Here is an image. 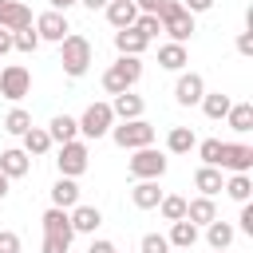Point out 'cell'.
<instances>
[{
	"label": "cell",
	"mask_w": 253,
	"mask_h": 253,
	"mask_svg": "<svg viewBox=\"0 0 253 253\" xmlns=\"http://www.w3.org/2000/svg\"><path fill=\"white\" fill-rule=\"evenodd\" d=\"M91 59H95L91 40H87V36H79V32H67V36H63V43H59V63H63V75H71V79L87 75Z\"/></svg>",
	"instance_id": "1"
},
{
	"label": "cell",
	"mask_w": 253,
	"mask_h": 253,
	"mask_svg": "<svg viewBox=\"0 0 253 253\" xmlns=\"http://www.w3.org/2000/svg\"><path fill=\"white\" fill-rule=\"evenodd\" d=\"M138 79H142V59L119 55V59L103 71V91H107V95H123V91H134Z\"/></svg>",
	"instance_id": "2"
},
{
	"label": "cell",
	"mask_w": 253,
	"mask_h": 253,
	"mask_svg": "<svg viewBox=\"0 0 253 253\" xmlns=\"http://www.w3.org/2000/svg\"><path fill=\"white\" fill-rule=\"evenodd\" d=\"M158 24H162V32L170 36V43H186V40L198 32V28H194V16L182 8V0H162Z\"/></svg>",
	"instance_id": "3"
},
{
	"label": "cell",
	"mask_w": 253,
	"mask_h": 253,
	"mask_svg": "<svg viewBox=\"0 0 253 253\" xmlns=\"http://www.w3.org/2000/svg\"><path fill=\"white\" fill-rule=\"evenodd\" d=\"M166 154L162 150H154V146H142V150H130V158H126V174L134 178V182H158L162 174H166Z\"/></svg>",
	"instance_id": "4"
},
{
	"label": "cell",
	"mask_w": 253,
	"mask_h": 253,
	"mask_svg": "<svg viewBox=\"0 0 253 253\" xmlns=\"http://www.w3.org/2000/svg\"><path fill=\"white\" fill-rule=\"evenodd\" d=\"M154 126L146 123V119H130V123H115L111 126V138H115V146H123V150H142V146H154Z\"/></svg>",
	"instance_id": "5"
},
{
	"label": "cell",
	"mask_w": 253,
	"mask_h": 253,
	"mask_svg": "<svg viewBox=\"0 0 253 253\" xmlns=\"http://www.w3.org/2000/svg\"><path fill=\"white\" fill-rule=\"evenodd\" d=\"M87 166H91V146H87L83 138L59 146V154H55V170H59V178H79Z\"/></svg>",
	"instance_id": "6"
},
{
	"label": "cell",
	"mask_w": 253,
	"mask_h": 253,
	"mask_svg": "<svg viewBox=\"0 0 253 253\" xmlns=\"http://www.w3.org/2000/svg\"><path fill=\"white\" fill-rule=\"evenodd\" d=\"M79 134H83V142L87 138H107L111 134V126H115V115H111V103H91L79 119Z\"/></svg>",
	"instance_id": "7"
},
{
	"label": "cell",
	"mask_w": 253,
	"mask_h": 253,
	"mask_svg": "<svg viewBox=\"0 0 253 253\" xmlns=\"http://www.w3.org/2000/svg\"><path fill=\"white\" fill-rule=\"evenodd\" d=\"M0 95L8 103H20L24 95H32V71L24 63H4L0 67Z\"/></svg>",
	"instance_id": "8"
},
{
	"label": "cell",
	"mask_w": 253,
	"mask_h": 253,
	"mask_svg": "<svg viewBox=\"0 0 253 253\" xmlns=\"http://www.w3.org/2000/svg\"><path fill=\"white\" fill-rule=\"evenodd\" d=\"M217 170H229V174H249V170H253V146H245V142H221Z\"/></svg>",
	"instance_id": "9"
},
{
	"label": "cell",
	"mask_w": 253,
	"mask_h": 253,
	"mask_svg": "<svg viewBox=\"0 0 253 253\" xmlns=\"http://www.w3.org/2000/svg\"><path fill=\"white\" fill-rule=\"evenodd\" d=\"M32 28H36V36H40V43L47 40V43H63V36L71 32V24H67V16L63 12H43V16H36L32 20Z\"/></svg>",
	"instance_id": "10"
},
{
	"label": "cell",
	"mask_w": 253,
	"mask_h": 253,
	"mask_svg": "<svg viewBox=\"0 0 253 253\" xmlns=\"http://www.w3.org/2000/svg\"><path fill=\"white\" fill-rule=\"evenodd\" d=\"M202 95H206V79L198 71H178V83H174L178 107H194V103H202Z\"/></svg>",
	"instance_id": "11"
},
{
	"label": "cell",
	"mask_w": 253,
	"mask_h": 253,
	"mask_svg": "<svg viewBox=\"0 0 253 253\" xmlns=\"http://www.w3.org/2000/svg\"><path fill=\"white\" fill-rule=\"evenodd\" d=\"M0 28H4V32L32 28V8H28L24 0H0Z\"/></svg>",
	"instance_id": "12"
},
{
	"label": "cell",
	"mask_w": 253,
	"mask_h": 253,
	"mask_svg": "<svg viewBox=\"0 0 253 253\" xmlns=\"http://www.w3.org/2000/svg\"><path fill=\"white\" fill-rule=\"evenodd\" d=\"M40 225H43V233H47V237H59V241H67V245H71V237H75L67 210H55V206H47V210H43V217H40Z\"/></svg>",
	"instance_id": "13"
},
{
	"label": "cell",
	"mask_w": 253,
	"mask_h": 253,
	"mask_svg": "<svg viewBox=\"0 0 253 253\" xmlns=\"http://www.w3.org/2000/svg\"><path fill=\"white\" fill-rule=\"evenodd\" d=\"M142 111H146V103H142V95H134V91H123V95H115V99H111V115H115L119 123L142 119Z\"/></svg>",
	"instance_id": "14"
},
{
	"label": "cell",
	"mask_w": 253,
	"mask_h": 253,
	"mask_svg": "<svg viewBox=\"0 0 253 253\" xmlns=\"http://www.w3.org/2000/svg\"><path fill=\"white\" fill-rule=\"evenodd\" d=\"M67 217H71V229H75V233H91V237H95V229L103 225V210H99V206H83V202H79L75 210H67Z\"/></svg>",
	"instance_id": "15"
},
{
	"label": "cell",
	"mask_w": 253,
	"mask_h": 253,
	"mask_svg": "<svg viewBox=\"0 0 253 253\" xmlns=\"http://www.w3.org/2000/svg\"><path fill=\"white\" fill-rule=\"evenodd\" d=\"M103 12H107V24H111L115 32H123V28H130V24L138 20V8H134V0H111Z\"/></svg>",
	"instance_id": "16"
},
{
	"label": "cell",
	"mask_w": 253,
	"mask_h": 253,
	"mask_svg": "<svg viewBox=\"0 0 253 253\" xmlns=\"http://www.w3.org/2000/svg\"><path fill=\"white\" fill-rule=\"evenodd\" d=\"M198 225H190L186 217L182 221H170V233H166V241H170V249H182V253H190L194 245H198Z\"/></svg>",
	"instance_id": "17"
},
{
	"label": "cell",
	"mask_w": 253,
	"mask_h": 253,
	"mask_svg": "<svg viewBox=\"0 0 253 253\" xmlns=\"http://www.w3.org/2000/svg\"><path fill=\"white\" fill-rule=\"evenodd\" d=\"M28 170H32V158H28L20 146L0 150V174H4V178H24Z\"/></svg>",
	"instance_id": "18"
},
{
	"label": "cell",
	"mask_w": 253,
	"mask_h": 253,
	"mask_svg": "<svg viewBox=\"0 0 253 253\" xmlns=\"http://www.w3.org/2000/svg\"><path fill=\"white\" fill-rule=\"evenodd\" d=\"M51 206H55V210H75V206H79V182H75V178H55V186H51Z\"/></svg>",
	"instance_id": "19"
},
{
	"label": "cell",
	"mask_w": 253,
	"mask_h": 253,
	"mask_svg": "<svg viewBox=\"0 0 253 253\" xmlns=\"http://www.w3.org/2000/svg\"><path fill=\"white\" fill-rule=\"evenodd\" d=\"M213 217H217L213 198H202V194H198L194 202H186V221H190V225H198V229H202V225H210Z\"/></svg>",
	"instance_id": "20"
},
{
	"label": "cell",
	"mask_w": 253,
	"mask_h": 253,
	"mask_svg": "<svg viewBox=\"0 0 253 253\" xmlns=\"http://www.w3.org/2000/svg\"><path fill=\"white\" fill-rule=\"evenodd\" d=\"M150 43L134 32V28H123V32H115V51L119 55H134V59H142V51H146Z\"/></svg>",
	"instance_id": "21"
},
{
	"label": "cell",
	"mask_w": 253,
	"mask_h": 253,
	"mask_svg": "<svg viewBox=\"0 0 253 253\" xmlns=\"http://www.w3.org/2000/svg\"><path fill=\"white\" fill-rule=\"evenodd\" d=\"M186 63H190L186 43H162V47H158V67H166V71H186Z\"/></svg>",
	"instance_id": "22"
},
{
	"label": "cell",
	"mask_w": 253,
	"mask_h": 253,
	"mask_svg": "<svg viewBox=\"0 0 253 253\" xmlns=\"http://www.w3.org/2000/svg\"><path fill=\"white\" fill-rule=\"evenodd\" d=\"M198 107H202V115H206V119H213V123H217V119H225V115H229L233 99H229L225 91H206Z\"/></svg>",
	"instance_id": "23"
},
{
	"label": "cell",
	"mask_w": 253,
	"mask_h": 253,
	"mask_svg": "<svg viewBox=\"0 0 253 253\" xmlns=\"http://www.w3.org/2000/svg\"><path fill=\"white\" fill-rule=\"evenodd\" d=\"M47 138L59 142V146H63V142H75V138H79V123H75L71 115H55V119L47 123Z\"/></svg>",
	"instance_id": "24"
},
{
	"label": "cell",
	"mask_w": 253,
	"mask_h": 253,
	"mask_svg": "<svg viewBox=\"0 0 253 253\" xmlns=\"http://www.w3.org/2000/svg\"><path fill=\"white\" fill-rule=\"evenodd\" d=\"M194 146H198L194 126H170V130H166V150H170V154H190Z\"/></svg>",
	"instance_id": "25"
},
{
	"label": "cell",
	"mask_w": 253,
	"mask_h": 253,
	"mask_svg": "<svg viewBox=\"0 0 253 253\" xmlns=\"http://www.w3.org/2000/svg\"><path fill=\"white\" fill-rule=\"evenodd\" d=\"M194 190H198L202 198L221 194V170H217V166H198V170H194Z\"/></svg>",
	"instance_id": "26"
},
{
	"label": "cell",
	"mask_w": 253,
	"mask_h": 253,
	"mask_svg": "<svg viewBox=\"0 0 253 253\" xmlns=\"http://www.w3.org/2000/svg\"><path fill=\"white\" fill-rule=\"evenodd\" d=\"M233 237H237V229H233L229 221H221V217H213V221L206 225V245H210V249H229Z\"/></svg>",
	"instance_id": "27"
},
{
	"label": "cell",
	"mask_w": 253,
	"mask_h": 253,
	"mask_svg": "<svg viewBox=\"0 0 253 253\" xmlns=\"http://www.w3.org/2000/svg\"><path fill=\"white\" fill-rule=\"evenodd\" d=\"M20 150L28 154V158H40V154H47L51 150V138H47V126H32L28 134H20Z\"/></svg>",
	"instance_id": "28"
},
{
	"label": "cell",
	"mask_w": 253,
	"mask_h": 253,
	"mask_svg": "<svg viewBox=\"0 0 253 253\" xmlns=\"http://www.w3.org/2000/svg\"><path fill=\"white\" fill-rule=\"evenodd\" d=\"M130 202H134V210H158V202H162V190H158V182H134V190H130Z\"/></svg>",
	"instance_id": "29"
},
{
	"label": "cell",
	"mask_w": 253,
	"mask_h": 253,
	"mask_svg": "<svg viewBox=\"0 0 253 253\" xmlns=\"http://www.w3.org/2000/svg\"><path fill=\"white\" fill-rule=\"evenodd\" d=\"M225 123H229V130H237V134H249V130H253V103H233L229 115H225Z\"/></svg>",
	"instance_id": "30"
},
{
	"label": "cell",
	"mask_w": 253,
	"mask_h": 253,
	"mask_svg": "<svg viewBox=\"0 0 253 253\" xmlns=\"http://www.w3.org/2000/svg\"><path fill=\"white\" fill-rule=\"evenodd\" d=\"M221 190H225L233 202H249V194H253V178H249V174H229V178L221 182Z\"/></svg>",
	"instance_id": "31"
},
{
	"label": "cell",
	"mask_w": 253,
	"mask_h": 253,
	"mask_svg": "<svg viewBox=\"0 0 253 253\" xmlns=\"http://www.w3.org/2000/svg\"><path fill=\"white\" fill-rule=\"evenodd\" d=\"M32 126H36V123H32V115H28L24 107H12V111L4 115V130H8V134H16V138H20V134H28Z\"/></svg>",
	"instance_id": "32"
},
{
	"label": "cell",
	"mask_w": 253,
	"mask_h": 253,
	"mask_svg": "<svg viewBox=\"0 0 253 253\" xmlns=\"http://www.w3.org/2000/svg\"><path fill=\"white\" fill-rule=\"evenodd\" d=\"M158 213H162V221H182L186 217V198L182 194H162Z\"/></svg>",
	"instance_id": "33"
},
{
	"label": "cell",
	"mask_w": 253,
	"mask_h": 253,
	"mask_svg": "<svg viewBox=\"0 0 253 253\" xmlns=\"http://www.w3.org/2000/svg\"><path fill=\"white\" fill-rule=\"evenodd\" d=\"M40 47V36H36V28H20V32H12V51H20V55H32Z\"/></svg>",
	"instance_id": "34"
},
{
	"label": "cell",
	"mask_w": 253,
	"mask_h": 253,
	"mask_svg": "<svg viewBox=\"0 0 253 253\" xmlns=\"http://www.w3.org/2000/svg\"><path fill=\"white\" fill-rule=\"evenodd\" d=\"M194 150H198L202 166H217V158H221V138H206V142H198Z\"/></svg>",
	"instance_id": "35"
},
{
	"label": "cell",
	"mask_w": 253,
	"mask_h": 253,
	"mask_svg": "<svg viewBox=\"0 0 253 253\" xmlns=\"http://www.w3.org/2000/svg\"><path fill=\"white\" fill-rule=\"evenodd\" d=\"M130 28H134V32H138V36H142L146 43H150V40H154V36L162 32V24H158V16H142V12H138V20H134Z\"/></svg>",
	"instance_id": "36"
},
{
	"label": "cell",
	"mask_w": 253,
	"mask_h": 253,
	"mask_svg": "<svg viewBox=\"0 0 253 253\" xmlns=\"http://www.w3.org/2000/svg\"><path fill=\"white\" fill-rule=\"evenodd\" d=\"M138 253H174V249H170L166 233H146V237L138 241Z\"/></svg>",
	"instance_id": "37"
},
{
	"label": "cell",
	"mask_w": 253,
	"mask_h": 253,
	"mask_svg": "<svg viewBox=\"0 0 253 253\" xmlns=\"http://www.w3.org/2000/svg\"><path fill=\"white\" fill-rule=\"evenodd\" d=\"M237 229L253 237V206H249V202H241V213H237Z\"/></svg>",
	"instance_id": "38"
},
{
	"label": "cell",
	"mask_w": 253,
	"mask_h": 253,
	"mask_svg": "<svg viewBox=\"0 0 253 253\" xmlns=\"http://www.w3.org/2000/svg\"><path fill=\"white\" fill-rule=\"evenodd\" d=\"M0 253H20V233L0 229Z\"/></svg>",
	"instance_id": "39"
},
{
	"label": "cell",
	"mask_w": 253,
	"mask_h": 253,
	"mask_svg": "<svg viewBox=\"0 0 253 253\" xmlns=\"http://www.w3.org/2000/svg\"><path fill=\"white\" fill-rule=\"evenodd\" d=\"M67 249H71L67 241H59V237H47V233H43V245H40V253H67Z\"/></svg>",
	"instance_id": "40"
},
{
	"label": "cell",
	"mask_w": 253,
	"mask_h": 253,
	"mask_svg": "<svg viewBox=\"0 0 253 253\" xmlns=\"http://www.w3.org/2000/svg\"><path fill=\"white\" fill-rule=\"evenodd\" d=\"M213 4H217V0H182V8H186L190 16H198V12H210Z\"/></svg>",
	"instance_id": "41"
},
{
	"label": "cell",
	"mask_w": 253,
	"mask_h": 253,
	"mask_svg": "<svg viewBox=\"0 0 253 253\" xmlns=\"http://www.w3.org/2000/svg\"><path fill=\"white\" fill-rule=\"evenodd\" d=\"M87 253H119V249H115V241H107V237H95V241L87 245Z\"/></svg>",
	"instance_id": "42"
},
{
	"label": "cell",
	"mask_w": 253,
	"mask_h": 253,
	"mask_svg": "<svg viewBox=\"0 0 253 253\" xmlns=\"http://www.w3.org/2000/svg\"><path fill=\"white\" fill-rule=\"evenodd\" d=\"M237 51L241 55H253V32H237Z\"/></svg>",
	"instance_id": "43"
},
{
	"label": "cell",
	"mask_w": 253,
	"mask_h": 253,
	"mask_svg": "<svg viewBox=\"0 0 253 253\" xmlns=\"http://www.w3.org/2000/svg\"><path fill=\"white\" fill-rule=\"evenodd\" d=\"M134 8H138L142 16H158V8H162V0H134Z\"/></svg>",
	"instance_id": "44"
},
{
	"label": "cell",
	"mask_w": 253,
	"mask_h": 253,
	"mask_svg": "<svg viewBox=\"0 0 253 253\" xmlns=\"http://www.w3.org/2000/svg\"><path fill=\"white\" fill-rule=\"evenodd\" d=\"M8 51H12V32H4V28H0V59H4Z\"/></svg>",
	"instance_id": "45"
},
{
	"label": "cell",
	"mask_w": 253,
	"mask_h": 253,
	"mask_svg": "<svg viewBox=\"0 0 253 253\" xmlns=\"http://www.w3.org/2000/svg\"><path fill=\"white\" fill-rule=\"evenodd\" d=\"M47 4H51V12H63L67 16V8H75L79 0H47Z\"/></svg>",
	"instance_id": "46"
},
{
	"label": "cell",
	"mask_w": 253,
	"mask_h": 253,
	"mask_svg": "<svg viewBox=\"0 0 253 253\" xmlns=\"http://www.w3.org/2000/svg\"><path fill=\"white\" fill-rule=\"evenodd\" d=\"M79 4H83V8H91V12H99V8H107L111 0H79Z\"/></svg>",
	"instance_id": "47"
},
{
	"label": "cell",
	"mask_w": 253,
	"mask_h": 253,
	"mask_svg": "<svg viewBox=\"0 0 253 253\" xmlns=\"http://www.w3.org/2000/svg\"><path fill=\"white\" fill-rule=\"evenodd\" d=\"M8 186H12V178H4V174H0V202L8 198Z\"/></svg>",
	"instance_id": "48"
},
{
	"label": "cell",
	"mask_w": 253,
	"mask_h": 253,
	"mask_svg": "<svg viewBox=\"0 0 253 253\" xmlns=\"http://www.w3.org/2000/svg\"><path fill=\"white\" fill-rule=\"evenodd\" d=\"M213 253H229V249H213Z\"/></svg>",
	"instance_id": "49"
},
{
	"label": "cell",
	"mask_w": 253,
	"mask_h": 253,
	"mask_svg": "<svg viewBox=\"0 0 253 253\" xmlns=\"http://www.w3.org/2000/svg\"><path fill=\"white\" fill-rule=\"evenodd\" d=\"M178 253H182V249H178Z\"/></svg>",
	"instance_id": "50"
}]
</instances>
